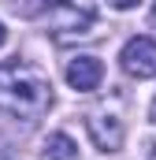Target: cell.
I'll use <instances>...</instances> for the list:
<instances>
[{
  "instance_id": "1",
  "label": "cell",
  "mask_w": 156,
  "mask_h": 160,
  "mask_svg": "<svg viewBox=\"0 0 156 160\" xmlns=\"http://www.w3.org/2000/svg\"><path fill=\"white\" fill-rule=\"evenodd\" d=\"M52 108V82L30 63H0V112L15 119H41Z\"/></svg>"
},
{
  "instance_id": "2",
  "label": "cell",
  "mask_w": 156,
  "mask_h": 160,
  "mask_svg": "<svg viewBox=\"0 0 156 160\" xmlns=\"http://www.w3.org/2000/svg\"><path fill=\"white\" fill-rule=\"evenodd\" d=\"M48 19L60 30V41H67L75 34H89V26L97 22V8H93V0H52Z\"/></svg>"
},
{
  "instance_id": "3",
  "label": "cell",
  "mask_w": 156,
  "mask_h": 160,
  "mask_svg": "<svg viewBox=\"0 0 156 160\" xmlns=\"http://www.w3.org/2000/svg\"><path fill=\"white\" fill-rule=\"evenodd\" d=\"M119 63L134 78H153L156 75V41L153 38H130L119 52Z\"/></svg>"
},
{
  "instance_id": "4",
  "label": "cell",
  "mask_w": 156,
  "mask_h": 160,
  "mask_svg": "<svg viewBox=\"0 0 156 160\" xmlns=\"http://www.w3.org/2000/svg\"><path fill=\"white\" fill-rule=\"evenodd\" d=\"M85 130H89V138H93V145L100 149V153H115L119 145H123V119H119L115 112H89V119H85Z\"/></svg>"
},
{
  "instance_id": "5",
  "label": "cell",
  "mask_w": 156,
  "mask_h": 160,
  "mask_svg": "<svg viewBox=\"0 0 156 160\" xmlns=\"http://www.w3.org/2000/svg\"><path fill=\"white\" fill-rule=\"evenodd\" d=\"M63 78H67V86H71V89L89 93V89H97V86H100V78H104V63H100L97 56H75V60L67 63Z\"/></svg>"
},
{
  "instance_id": "6",
  "label": "cell",
  "mask_w": 156,
  "mask_h": 160,
  "mask_svg": "<svg viewBox=\"0 0 156 160\" xmlns=\"http://www.w3.org/2000/svg\"><path fill=\"white\" fill-rule=\"evenodd\" d=\"M41 160H78V145L67 134H48V142L41 145Z\"/></svg>"
},
{
  "instance_id": "7",
  "label": "cell",
  "mask_w": 156,
  "mask_h": 160,
  "mask_svg": "<svg viewBox=\"0 0 156 160\" xmlns=\"http://www.w3.org/2000/svg\"><path fill=\"white\" fill-rule=\"evenodd\" d=\"M108 4H112L115 11H130V8H138L141 0H108Z\"/></svg>"
},
{
  "instance_id": "8",
  "label": "cell",
  "mask_w": 156,
  "mask_h": 160,
  "mask_svg": "<svg viewBox=\"0 0 156 160\" xmlns=\"http://www.w3.org/2000/svg\"><path fill=\"white\" fill-rule=\"evenodd\" d=\"M149 160H156V142H149Z\"/></svg>"
},
{
  "instance_id": "9",
  "label": "cell",
  "mask_w": 156,
  "mask_h": 160,
  "mask_svg": "<svg viewBox=\"0 0 156 160\" xmlns=\"http://www.w3.org/2000/svg\"><path fill=\"white\" fill-rule=\"evenodd\" d=\"M4 41H7V30H4V22H0V45H4Z\"/></svg>"
},
{
  "instance_id": "10",
  "label": "cell",
  "mask_w": 156,
  "mask_h": 160,
  "mask_svg": "<svg viewBox=\"0 0 156 160\" xmlns=\"http://www.w3.org/2000/svg\"><path fill=\"white\" fill-rule=\"evenodd\" d=\"M149 119H153V123H156V101H153V108H149Z\"/></svg>"
},
{
  "instance_id": "11",
  "label": "cell",
  "mask_w": 156,
  "mask_h": 160,
  "mask_svg": "<svg viewBox=\"0 0 156 160\" xmlns=\"http://www.w3.org/2000/svg\"><path fill=\"white\" fill-rule=\"evenodd\" d=\"M153 26H156V8H153Z\"/></svg>"
}]
</instances>
